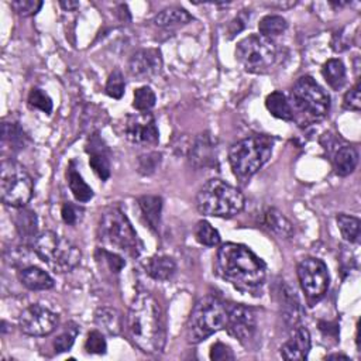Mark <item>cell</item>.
Here are the masks:
<instances>
[{
    "instance_id": "obj_34",
    "label": "cell",
    "mask_w": 361,
    "mask_h": 361,
    "mask_svg": "<svg viewBox=\"0 0 361 361\" xmlns=\"http://www.w3.org/2000/svg\"><path fill=\"white\" fill-rule=\"evenodd\" d=\"M337 225L340 229V233L343 236V239L348 243H357L358 237H360V221L357 218H353V216L340 213L337 216Z\"/></svg>"
},
{
    "instance_id": "obj_40",
    "label": "cell",
    "mask_w": 361,
    "mask_h": 361,
    "mask_svg": "<svg viewBox=\"0 0 361 361\" xmlns=\"http://www.w3.org/2000/svg\"><path fill=\"white\" fill-rule=\"evenodd\" d=\"M96 258L103 260V263L108 265V268L116 274L120 272L121 268L126 265L123 257H120L119 254H116L113 251H109L108 249H99L96 251Z\"/></svg>"
},
{
    "instance_id": "obj_12",
    "label": "cell",
    "mask_w": 361,
    "mask_h": 361,
    "mask_svg": "<svg viewBox=\"0 0 361 361\" xmlns=\"http://www.w3.org/2000/svg\"><path fill=\"white\" fill-rule=\"evenodd\" d=\"M59 318L51 309L38 304L26 308L19 318V327L24 334L29 336H48L58 326Z\"/></svg>"
},
{
    "instance_id": "obj_41",
    "label": "cell",
    "mask_w": 361,
    "mask_h": 361,
    "mask_svg": "<svg viewBox=\"0 0 361 361\" xmlns=\"http://www.w3.org/2000/svg\"><path fill=\"white\" fill-rule=\"evenodd\" d=\"M82 213L84 210L80 206H75L74 203H69V202L64 203L61 207L62 221L69 226H75L78 222H81Z\"/></svg>"
},
{
    "instance_id": "obj_5",
    "label": "cell",
    "mask_w": 361,
    "mask_h": 361,
    "mask_svg": "<svg viewBox=\"0 0 361 361\" xmlns=\"http://www.w3.org/2000/svg\"><path fill=\"white\" fill-rule=\"evenodd\" d=\"M196 207L213 218H233L244 207L243 193L222 179L207 181L196 196Z\"/></svg>"
},
{
    "instance_id": "obj_44",
    "label": "cell",
    "mask_w": 361,
    "mask_h": 361,
    "mask_svg": "<svg viewBox=\"0 0 361 361\" xmlns=\"http://www.w3.org/2000/svg\"><path fill=\"white\" fill-rule=\"evenodd\" d=\"M343 105L348 110L358 112L361 109V87L360 82H357L346 95L343 99Z\"/></svg>"
},
{
    "instance_id": "obj_28",
    "label": "cell",
    "mask_w": 361,
    "mask_h": 361,
    "mask_svg": "<svg viewBox=\"0 0 361 361\" xmlns=\"http://www.w3.org/2000/svg\"><path fill=\"white\" fill-rule=\"evenodd\" d=\"M15 225H16L17 233L20 235L22 239L36 242L37 230H38V221L33 210L20 207V210L16 214Z\"/></svg>"
},
{
    "instance_id": "obj_42",
    "label": "cell",
    "mask_w": 361,
    "mask_h": 361,
    "mask_svg": "<svg viewBox=\"0 0 361 361\" xmlns=\"http://www.w3.org/2000/svg\"><path fill=\"white\" fill-rule=\"evenodd\" d=\"M12 8L17 15L27 17L36 15L43 8V2H36V0H17V2H12Z\"/></svg>"
},
{
    "instance_id": "obj_26",
    "label": "cell",
    "mask_w": 361,
    "mask_h": 361,
    "mask_svg": "<svg viewBox=\"0 0 361 361\" xmlns=\"http://www.w3.org/2000/svg\"><path fill=\"white\" fill-rule=\"evenodd\" d=\"M95 322L102 332L110 336H117L123 330L121 315L113 308H99L95 314Z\"/></svg>"
},
{
    "instance_id": "obj_36",
    "label": "cell",
    "mask_w": 361,
    "mask_h": 361,
    "mask_svg": "<svg viewBox=\"0 0 361 361\" xmlns=\"http://www.w3.org/2000/svg\"><path fill=\"white\" fill-rule=\"evenodd\" d=\"M156 94L150 87H141L134 91L133 108L138 112H149L156 105Z\"/></svg>"
},
{
    "instance_id": "obj_35",
    "label": "cell",
    "mask_w": 361,
    "mask_h": 361,
    "mask_svg": "<svg viewBox=\"0 0 361 361\" xmlns=\"http://www.w3.org/2000/svg\"><path fill=\"white\" fill-rule=\"evenodd\" d=\"M195 237L196 240L206 247H214L221 243V235L209 222L200 221L195 226Z\"/></svg>"
},
{
    "instance_id": "obj_18",
    "label": "cell",
    "mask_w": 361,
    "mask_h": 361,
    "mask_svg": "<svg viewBox=\"0 0 361 361\" xmlns=\"http://www.w3.org/2000/svg\"><path fill=\"white\" fill-rule=\"evenodd\" d=\"M20 282L31 291H45L54 286L52 277L40 267H26L19 271Z\"/></svg>"
},
{
    "instance_id": "obj_48",
    "label": "cell",
    "mask_w": 361,
    "mask_h": 361,
    "mask_svg": "<svg viewBox=\"0 0 361 361\" xmlns=\"http://www.w3.org/2000/svg\"><path fill=\"white\" fill-rule=\"evenodd\" d=\"M243 22H244V20H242V19H240V17H237V19H236V20H235V23H243ZM233 26H236V24H233V23H232V27H233ZM242 26H244V24H242ZM240 30H242V29H240V27H237V29H235V31H233V33H232V37H233V36H235V34H237V33H239V31H240Z\"/></svg>"
},
{
    "instance_id": "obj_47",
    "label": "cell",
    "mask_w": 361,
    "mask_h": 361,
    "mask_svg": "<svg viewBox=\"0 0 361 361\" xmlns=\"http://www.w3.org/2000/svg\"><path fill=\"white\" fill-rule=\"evenodd\" d=\"M326 358H327V360H339V358L348 360V357H347V355H344V354H330V355H327Z\"/></svg>"
},
{
    "instance_id": "obj_43",
    "label": "cell",
    "mask_w": 361,
    "mask_h": 361,
    "mask_svg": "<svg viewBox=\"0 0 361 361\" xmlns=\"http://www.w3.org/2000/svg\"><path fill=\"white\" fill-rule=\"evenodd\" d=\"M160 161H161V154H159V153H149L147 156L140 157V161H138L140 172L146 174V175L153 174L157 170Z\"/></svg>"
},
{
    "instance_id": "obj_16",
    "label": "cell",
    "mask_w": 361,
    "mask_h": 361,
    "mask_svg": "<svg viewBox=\"0 0 361 361\" xmlns=\"http://www.w3.org/2000/svg\"><path fill=\"white\" fill-rule=\"evenodd\" d=\"M88 156H89V164L95 174L102 179L106 181L110 177V153L105 144V141L101 138V135L96 133L88 138L87 147H85Z\"/></svg>"
},
{
    "instance_id": "obj_29",
    "label": "cell",
    "mask_w": 361,
    "mask_h": 361,
    "mask_svg": "<svg viewBox=\"0 0 361 361\" xmlns=\"http://www.w3.org/2000/svg\"><path fill=\"white\" fill-rule=\"evenodd\" d=\"M322 75L330 88H333L334 91H339L346 84V78H347L346 66L340 59L332 58L323 65Z\"/></svg>"
},
{
    "instance_id": "obj_15",
    "label": "cell",
    "mask_w": 361,
    "mask_h": 361,
    "mask_svg": "<svg viewBox=\"0 0 361 361\" xmlns=\"http://www.w3.org/2000/svg\"><path fill=\"white\" fill-rule=\"evenodd\" d=\"M163 68L161 52L154 48L135 52L128 64L130 74L137 80H150L159 75Z\"/></svg>"
},
{
    "instance_id": "obj_33",
    "label": "cell",
    "mask_w": 361,
    "mask_h": 361,
    "mask_svg": "<svg viewBox=\"0 0 361 361\" xmlns=\"http://www.w3.org/2000/svg\"><path fill=\"white\" fill-rule=\"evenodd\" d=\"M80 326L75 322H68L64 327V330L61 332L59 336H57V339L54 340V350L57 353H65L68 350H71V347L74 346L78 334H80Z\"/></svg>"
},
{
    "instance_id": "obj_30",
    "label": "cell",
    "mask_w": 361,
    "mask_h": 361,
    "mask_svg": "<svg viewBox=\"0 0 361 361\" xmlns=\"http://www.w3.org/2000/svg\"><path fill=\"white\" fill-rule=\"evenodd\" d=\"M193 17L182 8H168L160 12L154 17V23L159 27H170V26H179V24H186L191 23Z\"/></svg>"
},
{
    "instance_id": "obj_3",
    "label": "cell",
    "mask_w": 361,
    "mask_h": 361,
    "mask_svg": "<svg viewBox=\"0 0 361 361\" xmlns=\"http://www.w3.org/2000/svg\"><path fill=\"white\" fill-rule=\"evenodd\" d=\"M274 138L265 134H254L233 144L229 152V163L233 174L240 181L250 179L271 159Z\"/></svg>"
},
{
    "instance_id": "obj_6",
    "label": "cell",
    "mask_w": 361,
    "mask_h": 361,
    "mask_svg": "<svg viewBox=\"0 0 361 361\" xmlns=\"http://www.w3.org/2000/svg\"><path fill=\"white\" fill-rule=\"evenodd\" d=\"M228 304L216 297L199 300L186 323V337L192 344L206 340L213 333L226 327Z\"/></svg>"
},
{
    "instance_id": "obj_37",
    "label": "cell",
    "mask_w": 361,
    "mask_h": 361,
    "mask_svg": "<svg viewBox=\"0 0 361 361\" xmlns=\"http://www.w3.org/2000/svg\"><path fill=\"white\" fill-rule=\"evenodd\" d=\"M29 106L33 109H38L47 115L52 112V101L51 98L38 88H34L29 95Z\"/></svg>"
},
{
    "instance_id": "obj_20",
    "label": "cell",
    "mask_w": 361,
    "mask_h": 361,
    "mask_svg": "<svg viewBox=\"0 0 361 361\" xmlns=\"http://www.w3.org/2000/svg\"><path fill=\"white\" fill-rule=\"evenodd\" d=\"M332 157L334 172L340 177L350 175L355 170L358 163V153L354 147L350 146L337 147Z\"/></svg>"
},
{
    "instance_id": "obj_25",
    "label": "cell",
    "mask_w": 361,
    "mask_h": 361,
    "mask_svg": "<svg viewBox=\"0 0 361 361\" xmlns=\"http://www.w3.org/2000/svg\"><path fill=\"white\" fill-rule=\"evenodd\" d=\"M213 141L207 134H202L191 149V161L195 167H207L213 164Z\"/></svg>"
},
{
    "instance_id": "obj_27",
    "label": "cell",
    "mask_w": 361,
    "mask_h": 361,
    "mask_svg": "<svg viewBox=\"0 0 361 361\" xmlns=\"http://www.w3.org/2000/svg\"><path fill=\"white\" fill-rule=\"evenodd\" d=\"M265 108L267 110L277 119L291 121L294 120V110L291 103L288 102L286 96L282 92H272L265 99Z\"/></svg>"
},
{
    "instance_id": "obj_46",
    "label": "cell",
    "mask_w": 361,
    "mask_h": 361,
    "mask_svg": "<svg viewBox=\"0 0 361 361\" xmlns=\"http://www.w3.org/2000/svg\"><path fill=\"white\" fill-rule=\"evenodd\" d=\"M59 6L64 9V10H75L77 8H80V2H59Z\"/></svg>"
},
{
    "instance_id": "obj_8",
    "label": "cell",
    "mask_w": 361,
    "mask_h": 361,
    "mask_svg": "<svg viewBox=\"0 0 361 361\" xmlns=\"http://www.w3.org/2000/svg\"><path fill=\"white\" fill-rule=\"evenodd\" d=\"M291 101L293 110L309 121L325 119L330 110L329 95L312 77H302L294 84Z\"/></svg>"
},
{
    "instance_id": "obj_10",
    "label": "cell",
    "mask_w": 361,
    "mask_h": 361,
    "mask_svg": "<svg viewBox=\"0 0 361 361\" xmlns=\"http://www.w3.org/2000/svg\"><path fill=\"white\" fill-rule=\"evenodd\" d=\"M278 50L271 38L251 34L236 47V59L251 74H264L277 61Z\"/></svg>"
},
{
    "instance_id": "obj_31",
    "label": "cell",
    "mask_w": 361,
    "mask_h": 361,
    "mask_svg": "<svg viewBox=\"0 0 361 361\" xmlns=\"http://www.w3.org/2000/svg\"><path fill=\"white\" fill-rule=\"evenodd\" d=\"M26 135L23 130L16 123H3L2 124V144L3 150L8 147L12 150V153H16L24 147Z\"/></svg>"
},
{
    "instance_id": "obj_39",
    "label": "cell",
    "mask_w": 361,
    "mask_h": 361,
    "mask_svg": "<svg viewBox=\"0 0 361 361\" xmlns=\"http://www.w3.org/2000/svg\"><path fill=\"white\" fill-rule=\"evenodd\" d=\"M108 348L106 340L99 330H92L88 333L87 341H85V350L89 354H105Z\"/></svg>"
},
{
    "instance_id": "obj_4",
    "label": "cell",
    "mask_w": 361,
    "mask_h": 361,
    "mask_svg": "<svg viewBox=\"0 0 361 361\" xmlns=\"http://www.w3.org/2000/svg\"><path fill=\"white\" fill-rule=\"evenodd\" d=\"M98 237L106 247L117 250L131 258H137L142 250V243L135 230L119 207H109L103 212L98 226Z\"/></svg>"
},
{
    "instance_id": "obj_13",
    "label": "cell",
    "mask_w": 361,
    "mask_h": 361,
    "mask_svg": "<svg viewBox=\"0 0 361 361\" xmlns=\"http://www.w3.org/2000/svg\"><path fill=\"white\" fill-rule=\"evenodd\" d=\"M124 135L135 146H154L160 138L154 116L149 112L127 116L124 121Z\"/></svg>"
},
{
    "instance_id": "obj_7",
    "label": "cell",
    "mask_w": 361,
    "mask_h": 361,
    "mask_svg": "<svg viewBox=\"0 0 361 361\" xmlns=\"http://www.w3.org/2000/svg\"><path fill=\"white\" fill-rule=\"evenodd\" d=\"M33 247L38 258L58 274H65L77 268L82 258L81 250L74 243L54 232H43L38 235Z\"/></svg>"
},
{
    "instance_id": "obj_17",
    "label": "cell",
    "mask_w": 361,
    "mask_h": 361,
    "mask_svg": "<svg viewBox=\"0 0 361 361\" xmlns=\"http://www.w3.org/2000/svg\"><path fill=\"white\" fill-rule=\"evenodd\" d=\"M311 351V334L304 326L295 327L291 339L285 341L281 347V357L291 361H304Z\"/></svg>"
},
{
    "instance_id": "obj_19",
    "label": "cell",
    "mask_w": 361,
    "mask_h": 361,
    "mask_svg": "<svg viewBox=\"0 0 361 361\" xmlns=\"http://www.w3.org/2000/svg\"><path fill=\"white\" fill-rule=\"evenodd\" d=\"M304 311L301 302L290 286H283L282 290V316L288 326H297L302 319Z\"/></svg>"
},
{
    "instance_id": "obj_24",
    "label": "cell",
    "mask_w": 361,
    "mask_h": 361,
    "mask_svg": "<svg viewBox=\"0 0 361 361\" xmlns=\"http://www.w3.org/2000/svg\"><path fill=\"white\" fill-rule=\"evenodd\" d=\"M177 265L171 257L154 256L146 263V272L156 281H167L175 274Z\"/></svg>"
},
{
    "instance_id": "obj_21",
    "label": "cell",
    "mask_w": 361,
    "mask_h": 361,
    "mask_svg": "<svg viewBox=\"0 0 361 361\" xmlns=\"http://www.w3.org/2000/svg\"><path fill=\"white\" fill-rule=\"evenodd\" d=\"M138 206L142 213L149 228L154 232L159 230L160 219H161V210H163V199L160 196L146 195L138 198Z\"/></svg>"
},
{
    "instance_id": "obj_9",
    "label": "cell",
    "mask_w": 361,
    "mask_h": 361,
    "mask_svg": "<svg viewBox=\"0 0 361 361\" xmlns=\"http://www.w3.org/2000/svg\"><path fill=\"white\" fill-rule=\"evenodd\" d=\"M34 192L30 174L19 163L5 160L0 170V196L5 205L12 207H24Z\"/></svg>"
},
{
    "instance_id": "obj_2",
    "label": "cell",
    "mask_w": 361,
    "mask_h": 361,
    "mask_svg": "<svg viewBox=\"0 0 361 361\" xmlns=\"http://www.w3.org/2000/svg\"><path fill=\"white\" fill-rule=\"evenodd\" d=\"M216 271L239 291L253 293L265 281V264L249 247L226 243L219 249Z\"/></svg>"
},
{
    "instance_id": "obj_14",
    "label": "cell",
    "mask_w": 361,
    "mask_h": 361,
    "mask_svg": "<svg viewBox=\"0 0 361 361\" xmlns=\"http://www.w3.org/2000/svg\"><path fill=\"white\" fill-rule=\"evenodd\" d=\"M226 330L242 343L253 339L257 330V318L251 308L244 305H228Z\"/></svg>"
},
{
    "instance_id": "obj_38",
    "label": "cell",
    "mask_w": 361,
    "mask_h": 361,
    "mask_svg": "<svg viewBox=\"0 0 361 361\" xmlns=\"http://www.w3.org/2000/svg\"><path fill=\"white\" fill-rule=\"evenodd\" d=\"M124 88H126V84L121 72L119 69H115L109 75L106 82V95L113 99H120L124 94Z\"/></svg>"
},
{
    "instance_id": "obj_22",
    "label": "cell",
    "mask_w": 361,
    "mask_h": 361,
    "mask_svg": "<svg viewBox=\"0 0 361 361\" xmlns=\"http://www.w3.org/2000/svg\"><path fill=\"white\" fill-rule=\"evenodd\" d=\"M264 223L272 233H275L281 239H290L294 235L293 223L288 221L279 210L274 207L265 210Z\"/></svg>"
},
{
    "instance_id": "obj_11",
    "label": "cell",
    "mask_w": 361,
    "mask_h": 361,
    "mask_svg": "<svg viewBox=\"0 0 361 361\" xmlns=\"http://www.w3.org/2000/svg\"><path fill=\"white\" fill-rule=\"evenodd\" d=\"M298 278L308 300L319 301L327 293L330 277L326 264L319 258H305L298 264Z\"/></svg>"
},
{
    "instance_id": "obj_23",
    "label": "cell",
    "mask_w": 361,
    "mask_h": 361,
    "mask_svg": "<svg viewBox=\"0 0 361 361\" xmlns=\"http://www.w3.org/2000/svg\"><path fill=\"white\" fill-rule=\"evenodd\" d=\"M66 179H68V185H69V189L72 192V195H74V198L78 200V202H89L92 198H94V191L92 188L84 181L82 175L78 172L77 167H75V163L72 161L68 167V171H66Z\"/></svg>"
},
{
    "instance_id": "obj_1",
    "label": "cell",
    "mask_w": 361,
    "mask_h": 361,
    "mask_svg": "<svg viewBox=\"0 0 361 361\" xmlns=\"http://www.w3.org/2000/svg\"><path fill=\"white\" fill-rule=\"evenodd\" d=\"M126 330L130 340L144 353L157 354L164 350L167 332L164 312L150 293H140L128 308Z\"/></svg>"
},
{
    "instance_id": "obj_45",
    "label": "cell",
    "mask_w": 361,
    "mask_h": 361,
    "mask_svg": "<svg viewBox=\"0 0 361 361\" xmlns=\"http://www.w3.org/2000/svg\"><path fill=\"white\" fill-rule=\"evenodd\" d=\"M210 358L214 361H228L235 360V354L229 346L223 343H216L210 348Z\"/></svg>"
},
{
    "instance_id": "obj_32",
    "label": "cell",
    "mask_w": 361,
    "mask_h": 361,
    "mask_svg": "<svg viewBox=\"0 0 361 361\" xmlns=\"http://www.w3.org/2000/svg\"><path fill=\"white\" fill-rule=\"evenodd\" d=\"M288 29V23L282 16H277V15H270L265 16L264 19H261L260 24H258V30H260V36L271 38L281 36L285 30Z\"/></svg>"
}]
</instances>
